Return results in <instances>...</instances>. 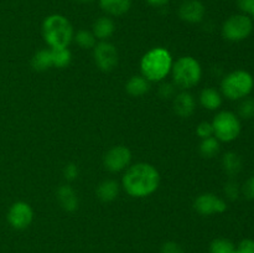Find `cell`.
Returning a JSON list of instances; mask_svg holds the SVG:
<instances>
[{
	"label": "cell",
	"instance_id": "8d00e7d4",
	"mask_svg": "<svg viewBox=\"0 0 254 253\" xmlns=\"http://www.w3.org/2000/svg\"><path fill=\"white\" fill-rule=\"evenodd\" d=\"M251 17H252V20H253V21H254V7H253L252 12H251Z\"/></svg>",
	"mask_w": 254,
	"mask_h": 253
},
{
	"label": "cell",
	"instance_id": "30bf717a",
	"mask_svg": "<svg viewBox=\"0 0 254 253\" xmlns=\"http://www.w3.org/2000/svg\"><path fill=\"white\" fill-rule=\"evenodd\" d=\"M131 161V153L127 146L117 145L109 149L103 158L104 168L111 173H119L129 168Z\"/></svg>",
	"mask_w": 254,
	"mask_h": 253
},
{
	"label": "cell",
	"instance_id": "44dd1931",
	"mask_svg": "<svg viewBox=\"0 0 254 253\" xmlns=\"http://www.w3.org/2000/svg\"><path fill=\"white\" fill-rule=\"evenodd\" d=\"M31 64L34 69L36 71H46V69L52 67V56H51V49H42L39 50L36 54L34 55L31 60Z\"/></svg>",
	"mask_w": 254,
	"mask_h": 253
},
{
	"label": "cell",
	"instance_id": "e575fe53",
	"mask_svg": "<svg viewBox=\"0 0 254 253\" xmlns=\"http://www.w3.org/2000/svg\"><path fill=\"white\" fill-rule=\"evenodd\" d=\"M145 1L148 2L149 5H151V6L160 7V6H164V5L168 4L169 0H145Z\"/></svg>",
	"mask_w": 254,
	"mask_h": 253
},
{
	"label": "cell",
	"instance_id": "ba28073f",
	"mask_svg": "<svg viewBox=\"0 0 254 253\" xmlns=\"http://www.w3.org/2000/svg\"><path fill=\"white\" fill-rule=\"evenodd\" d=\"M93 57L97 67L104 72L114 69L118 64V51L116 46L108 41H99L93 47Z\"/></svg>",
	"mask_w": 254,
	"mask_h": 253
},
{
	"label": "cell",
	"instance_id": "5b68a950",
	"mask_svg": "<svg viewBox=\"0 0 254 253\" xmlns=\"http://www.w3.org/2000/svg\"><path fill=\"white\" fill-rule=\"evenodd\" d=\"M254 89V77L246 69H236L221 81V93L230 101H241L250 97Z\"/></svg>",
	"mask_w": 254,
	"mask_h": 253
},
{
	"label": "cell",
	"instance_id": "7a4b0ae2",
	"mask_svg": "<svg viewBox=\"0 0 254 253\" xmlns=\"http://www.w3.org/2000/svg\"><path fill=\"white\" fill-rule=\"evenodd\" d=\"M173 56L164 47L149 50L140 60L141 76L149 82H161L170 74L173 68Z\"/></svg>",
	"mask_w": 254,
	"mask_h": 253
},
{
	"label": "cell",
	"instance_id": "484cf974",
	"mask_svg": "<svg viewBox=\"0 0 254 253\" xmlns=\"http://www.w3.org/2000/svg\"><path fill=\"white\" fill-rule=\"evenodd\" d=\"M237 116L240 119H252L254 118V98L246 97L241 99L237 108Z\"/></svg>",
	"mask_w": 254,
	"mask_h": 253
},
{
	"label": "cell",
	"instance_id": "d4e9b609",
	"mask_svg": "<svg viewBox=\"0 0 254 253\" xmlns=\"http://www.w3.org/2000/svg\"><path fill=\"white\" fill-rule=\"evenodd\" d=\"M236 246L226 238H216L210 245V253H235Z\"/></svg>",
	"mask_w": 254,
	"mask_h": 253
},
{
	"label": "cell",
	"instance_id": "4fadbf2b",
	"mask_svg": "<svg viewBox=\"0 0 254 253\" xmlns=\"http://www.w3.org/2000/svg\"><path fill=\"white\" fill-rule=\"evenodd\" d=\"M174 111L181 118H189L196 109V99L190 92L181 91L175 94L173 101Z\"/></svg>",
	"mask_w": 254,
	"mask_h": 253
},
{
	"label": "cell",
	"instance_id": "836d02e7",
	"mask_svg": "<svg viewBox=\"0 0 254 253\" xmlns=\"http://www.w3.org/2000/svg\"><path fill=\"white\" fill-rule=\"evenodd\" d=\"M237 6L242 14L251 15L254 7V0H237Z\"/></svg>",
	"mask_w": 254,
	"mask_h": 253
},
{
	"label": "cell",
	"instance_id": "d6986e66",
	"mask_svg": "<svg viewBox=\"0 0 254 253\" xmlns=\"http://www.w3.org/2000/svg\"><path fill=\"white\" fill-rule=\"evenodd\" d=\"M242 166L243 161L240 154H237L236 151H227L226 154H223L222 168L228 176L233 178V176L238 175L242 170Z\"/></svg>",
	"mask_w": 254,
	"mask_h": 253
},
{
	"label": "cell",
	"instance_id": "ffe728a7",
	"mask_svg": "<svg viewBox=\"0 0 254 253\" xmlns=\"http://www.w3.org/2000/svg\"><path fill=\"white\" fill-rule=\"evenodd\" d=\"M126 89L130 96L133 97H140L144 96L145 93H148L149 89H150V82L140 76H133L128 79L126 84Z\"/></svg>",
	"mask_w": 254,
	"mask_h": 253
},
{
	"label": "cell",
	"instance_id": "f546056e",
	"mask_svg": "<svg viewBox=\"0 0 254 253\" xmlns=\"http://www.w3.org/2000/svg\"><path fill=\"white\" fill-rule=\"evenodd\" d=\"M159 94L163 98H174L176 94V86L174 83H168L164 82L159 88Z\"/></svg>",
	"mask_w": 254,
	"mask_h": 253
},
{
	"label": "cell",
	"instance_id": "2e32d148",
	"mask_svg": "<svg viewBox=\"0 0 254 253\" xmlns=\"http://www.w3.org/2000/svg\"><path fill=\"white\" fill-rule=\"evenodd\" d=\"M200 104L207 111H217L223 102V96L220 91L212 87H206L201 91L200 97Z\"/></svg>",
	"mask_w": 254,
	"mask_h": 253
},
{
	"label": "cell",
	"instance_id": "9a60e30c",
	"mask_svg": "<svg viewBox=\"0 0 254 253\" xmlns=\"http://www.w3.org/2000/svg\"><path fill=\"white\" fill-rule=\"evenodd\" d=\"M116 31L114 21L109 16H101L94 21L92 32L99 41H108Z\"/></svg>",
	"mask_w": 254,
	"mask_h": 253
},
{
	"label": "cell",
	"instance_id": "ac0fdd59",
	"mask_svg": "<svg viewBox=\"0 0 254 253\" xmlns=\"http://www.w3.org/2000/svg\"><path fill=\"white\" fill-rule=\"evenodd\" d=\"M97 197L103 202H112L119 195V184L116 180L107 179L97 186Z\"/></svg>",
	"mask_w": 254,
	"mask_h": 253
},
{
	"label": "cell",
	"instance_id": "7c38bea8",
	"mask_svg": "<svg viewBox=\"0 0 254 253\" xmlns=\"http://www.w3.org/2000/svg\"><path fill=\"white\" fill-rule=\"evenodd\" d=\"M205 5L200 0H185L179 6V16L189 24H197L205 17Z\"/></svg>",
	"mask_w": 254,
	"mask_h": 253
},
{
	"label": "cell",
	"instance_id": "4dcf8cb0",
	"mask_svg": "<svg viewBox=\"0 0 254 253\" xmlns=\"http://www.w3.org/2000/svg\"><path fill=\"white\" fill-rule=\"evenodd\" d=\"M236 251L238 253H254V240L246 238V240L241 241Z\"/></svg>",
	"mask_w": 254,
	"mask_h": 253
},
{
	"label": "cell",
	"instance_id": "7402d4cb",
	"mask_svg": "<svg viewBox=\"0 0 254 253\" xmlns=\"http://www.w3.org/2000/svg\"><path fill=\"white\" fill-rule=\"evenodd\" d=\"M52 66L57 68H64L68 66L72 61V54L68 47H59V49H51Z\"/></svg>",
	"mask_w": 254,
	"mask_h": 253
},
{
	"label": "cell",
	"instance_id": "4316f807",
	"mask_svg": "<svg viewBox=\"0 0 254 253\" xmlns=\"http://www.w3.org/2000/svg\"><path fill=\"white\" fill-rule=\"evenodd\" d=\"M223 191H225L226 197L230 198V200H232V201H235V200H237L238 197H240L241 186H240V184L237 183V181L230 180V181H227V183H226Z\"/></svg>",
	"mask_w": 254,
	"mask_h": 253
},
{
	"label": "cell",
	"instance_id": "277c9868",
	"mask_svg": "<svg viewBox=\"0 0 254 253\" xmlns=\"http://www.w3.org/2000/svg\"><path fill=\"white\" fill-rule=\"evenodd\" d=\"M170 73L173 76V83L175 84L176 88H180L181 91H188L201 81L202 67L200 62L193 57L183 56L174 62Z\"/></svg>",
	"mask_w": 254,
	"mask_h": 253
},
{
	"label": "cell",
	"instance_id": "f1b7e54d",
	"mask_svg": "<svg viewBox=\"0 0 254 253\" xmlns=\"http://www.w3.org/2000/svg\"><path fill=\"white\" fill-rule=\"evenodd\" d=\"M241 193L247 200H254V176H251L241 186Z\"/></svg>",
	"mask_w": 254,
	"mask_h": 253
},
{
	"label": "cell",
	"instance_id": "3957f363",
	"mask_svg": "<svg viewBox=\"0 0 254 253\" xmlns=\"http://www.w3.org/2000/svg\"><path fill=\"white\" fill-rule=\"evenodd\" d=\"M42 36L50 49L68 47L73 40V26L66 16L52 14L42 22Z\"/></svg>",
	"mask_w": 254,
	"mask_h": 253
},
{
	"label": "cell",
	"instance_id": "83f0119b",
	"mask_svg": "<svg viewBox=\"0 0 254 253\" xmlns=\"http://www.w3.org/2000/svg\"><path fill=\"white\" fill-rule=\"evenodd\" d=\"M196 134L200 136L201 139L210 138V136H213V128L212 124L210 122H201L200 124L196 128Z\"/></svg>",
	"mask_w": 254,
	"mask_h": 253
},
{
	"label": "cell",
	"instance_id": "8992f818",
	"mask_svg": "<svg viewBox=\"0 0 254 253\" xmlns=\"http://www.w3.org/2000/svg\"><path fill=\"white\" fill-rule=\"evenodd\" d=\"M213 136L222 143H231L240 136L242 131L240 117L231 111H221L211 122Z\"/></svg>",
	"mask_w": 254,
	"mask_h": 253
},
{
	"label": "cell",
	"instance_id": "5bb4252c",
	"mask_svg": "<svg viewBox=\"0 0 254 253\" xmlns=\"http://www.w3.org/2000/svg\"><path fill=\"white\" fill-rule=\"evenodd\" d=\"M57 200L60 206L67 212H73L78 208V197L76 191L69 185H61L57 189Z\"/></svg>",
	"mask_w": 254,
	"mask_h": 253
},
{
	"label": "cell",
	"instance_id": "1f68e13d",
	"mask_svg": "<svg viewBox=\"0 0 254 253\" xmlns=\"http://www.w3.org/2000/svg\"><path fill=\"white\" fill-rule=\"evenodd\" d=\"M64 176L68 181H72L74 180V179H77V176H78V168H77L76 164L73 163L67 164V165L64 168Z\"/></svg>",
	"mask_w": 254,
	"mask_h": 253
},
{
	"label": "cell",
	"instance_id": "9c48e42d",
	"mask_svg": "<svg viewBox=\"0 0 254 253\" xmlns=\"http://www.w3.org/2000/svg\"><path fill=\"white\" fill-rule=\"evenodd\" d=\"M6 220L15 230H25L31 225L34 220V211L31 206L25 201H16L10 206Z\"/></svg>",
	"mask_w": 254,
	"mask_h": 253
},
{
	"label": "cell",
	"instance_id": "cb8c5ba5",
	"mask_svg": "<svg viewBox=\"0 0 254 253\" xmlns=\"http://www.w3.org/2000/svg\"><path fill=\"white\" fill-rule=\"evenodd\" d=\"M73 40L81 49H93L97 44L96 36L89 30H79V31H77V34H74Z\"/></svg>",
	"mask_w": 254,
	"mask_h": 253
},
{
	"label": "cell",
	"instance_id": "6da1fadb",
	"mask_svg": "<svg viewBox=\"0 0 254 253\" xmlns=\"http://www.w3.org/2000/svg\"><path fill=\"white\" fill-rule=\"evenodd\" d=\"M160 184V174L148 163H136L126 169L122 186L130 197L144 198L155 192Z\"/></svg>",
	"mask_w": 254,
	"mask_h": 253
},
{
	"label": "cell",
	"instance_id": "d590c367",
	"mask_svg": "<svg viewBox=\"0 0 254 253\" xmlns=\"http://www.w3.org/2000/svg\"><path fill=\"white\" fill-rule=\"evenodd\" d=\"M77 1H79V2H91V1H93V0H77Z\"/></svg>",
	"mask_w": 254,
	"mask_h": 253
},
{
	"label": "cell",
	"instance_id": "d6a6232c",
	"mask_svg": "<svg viewBox=\"0 0 254 253\" xmlns=\"http://www.w3.org/2000/svg\"><path fill=\"white\" fill-rule=\"evenodd\" d=\"M161 253H185L184 252L183 247L180 245H178L176 242H173V241H169V242H165L161 247Z\"/></svg>",
	"mask_w": 254,
	"mask_h": 253
},
{
	"label": "cell",
	"instance_id": "603a6c76",
	"mask_svg": "<svg viewBox=\"0 0 254 253\" xmlns=\"http://www.w3.org/2000/svg\"><path fill=\"white\" fill-rule=\"evenodd\" d=\"M221 141L218 139H216L215 136H210V138H206L201 140L200 144V153L203 158L211 159L213 156L217 155L220 153L221 149Z\"/></svg>",
	"mask_w": 254,
	"mask_h": 253
},
{
	"label": "cell",
	"instance_id": "8fae6325",
	"mask_svg": "<svg viewBox=\"0 0 254 253\" xmlns=\"http://www.w3.org/2000/svg\"><path fill=\"white\" fill-rule=\"evenodd\" d=\"M193 208L202 216H211L216 213H223L227 210V203L220 196L211 192L198 195L193 201Z\"/></svg>",
	"mask_w": 254,
	"mask_h": 253
},
{
	"label": "cell",
	"instance_id": "52a82bcc",
	"mask_svg": "<svg viewBox=\"0 0 254 253\" xmlns=\"http://www.w3.org/2000/svg\"><path fill=\"white\" fill-rule=\"evenodd\" d=\"M253 27V20L250 15L235 14L223 22L222 36L231 42L243 41L251 36Z\"/></svg>",
	"mask_w": 254,
	"mask_h": 253
},
{
	"label": "cell",
	"instance_id": "e0dca14e",
	"mask_svg": "<svg viewBox=\"0 0 254 253\" xmlns=\"http://www.w3.org/2000/svg\"><path fill=\"white\" fill-rule=\"evenodd\" d=\"M99 6L109 16H122L131 6V0H99Z\"/></svg>",
	"mask_w": 254,
	"mask_h": 253
}]
</instances>
